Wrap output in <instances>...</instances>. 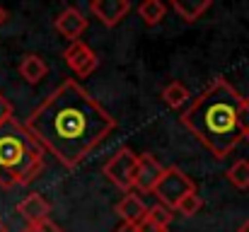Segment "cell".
Segmentation results:
<instances>
[{
  "instance_id": "6da1fadb",
  "label": "cell",
  "mask_w": 249,
  "mask_h": 232,
  "mask_svg": "<svg viewBox=\"0 0 249 232\" xmlns=\"http://www.w3.org/2000/svg\"><path fill=\"white\" fill-rule=\"evenodd\" d=\"M27 133L66 167H78L116 128V119L75 80H63L27 119Z\"/></svg>"
},
{
  "instance_id": "7a4b0ae2",
  "label": "cell",
  "mask_w": 249,
  "mask_h": 232,
  "mask_svg": "<svg viewBox=\"0 0 249 232\" xmlns=\"http://www.w3.org/2000/svg\"><path fill=\"white\" fill-rule=\"evenodd\" d=\"M242 111L245 97L232 82L215 77L181 114V126L215 160H225L245 138Z\"/></svg>"
},
{
  "instance_id": "3957f363",
  "label": "cell",
  "mask_w": 249,
  "mask_h": 232,
  "mask_svg": "<svg viewBox=\"0 0 249 232\" xmlns=\"http://www.w3.org/2000/svg\"><path fill=\"white\" fill-rule=\"evenodd\" d=\"M44 169V148L22 124L10 119L0 126V186H24Z\"/></svg>"
},
{
  "instance_id": "277c9868",
  "label": "cell",
  "mask_w": 249,
  "mask_h": 232,
  "mask_svg": "<svg viewBox=\"0 0 249 232\" xmlns=\"http://www.w3.org/2000/svg\"><path fill=\"white\" fill-rule=\"evenodd\" d=\"M191 191H196V189H194V181H191L189 174H184L179 167H165V172H162L158 186L153 189V194L158 196L160 206H165L169 211H174V206H177L186 194H191Z\"/></svg>"
},
{
  "instance_id": "5b68a950",
  "label": "cell",
  "mask_w": 249,
  "mask_h": 232,
  "mask_svg": "<svg viewBox=\"0 0 249 232\" xmlns=\"http://www.w3.org/2000/svg\"><path fill=\"white\" fill-rule=\"evenodd\" d=\"M136 167H138V155L131 148H119L104 164V174L116 189L128 194L136 181Z\"/></svg>"
},
{
  "instance_id": "8992f818",
  "label": "cell",
  "mask_w": 249,
  "mask_h": 232,
  "mask_svg": "<svg viewBox=\"0 0 249 232\" xmlns=\"http://www.w3.org/2000/svg\"><path fill=\"white\" fill-rule=\"evenodd\" d=\"M63 61H66V66H68L78 77H89L94 71H97V66H99L97 54H94L85 41H73V44H68V49L63 51Z\"/></svg>"
},
{
  "instance_id": "52a82bcc",
  "label": "cell",
  "mask_w": 249,
  "mask_h": 232,
  "mask_svg": "<svg viewBox=\"0 0 249 232\" xmlns=\"http://www.w3.org/2000/svg\"><path fill=\"white\" fill-rule=\"evenodd\" d=\"M162 172H165V167L153 155H138V167H136V181H133V186H138L143 194H153V189L158 186Z\"/></svg>"
},
{
  "instance_id": "ba28073f",
  "label": "cell",
  "mask_w": 249,
  "mask_h": 232,
  "mask_svg": "<svg viewBox=\"0 0 249 232\" xmlns=\"http://www.w3.org/2000/svg\"><path fill=\"white\" fill-rule=\"evenodd\" d=\"M89 10L104 27H116L126 15H131V2L128 0H94Z\"/></svg>"
},
{
  "instance_id": "9c48e42d",
  "label": "cell",
  "mask_w": 249,
  "mask_h": 232,
  "mask_svg": "<svg viewBox=\"0 0 249 232\" xmlns=\"http://www.w3.org/2000/svg\"><path fill=\"white\" fill-rule=\"evenodd\" d=\"M17 213L27 220V225H44L51 218V203L41 194H29L17 203Z\"/></svg>"
},
{
  "instance_id": "30bf717a",
  "label": "cell",
  "mask_w": 249,
  "mask_h": 232,
  "mask_svg": "<svg viewBox=\"0 0 249 232\" xmlns=\"http://www.w3.org/2000/svg\"><path fill=\"white\" fill-rule=\"evenodd\" d=\"M53 24H56V32L63 39H68L71 44L73 41H80V34L87 29V19H85V15L78 7H66L63 12H58V17H56Z\"/></svg>"
},
{
  "instance_id": "8fae6325",
  "label": "cell",
  "mask_w": 249,
  "mask_h": 232,
  "mask_svg": "<svg viewBox=\"0 0 249 232\" xmlns=\"http://www.w3.org/2000/svg\"><path fill=\"white\" fill-rule=\"evenodd\" d=\"M116 213H119V218L124 220V225H138L143 218H145V213H148V206L143 203V198L138 196V194H126L119 203H116Z\"/></svg>"
},
{
  "instance_id": "7c38bea8",
  "label": "cell",
  "mask_w": 249,
  "mask_h": 232,
  "mask_svg": "<svg viewBox=\"0 0 249 232\" xmlns=\"http://www.w3.org/2000/svg\"><path fill=\"white\" fill-rule=\"evenodd\" d=\"M46 73H49V66H46V61L39 54H27L22 58V63H19V75L24 77L29 85L41 82L46 77Z\"/></svg>"
},
{
  "instance_id": "4fadbf2b",
  "label": "cell",
  "mask_w": 249,
  "mask_h": 232,
  "mask_svg": "<svg viewBox=\"0 0 249 232\" xmlns=\"http://www.w3.org/2000/svg\"><path fill=\"white\" fill-rule=\"evenodd\" d=\"M211 0H196V2H184V0H174L172 2V7H174V12L184 19V22H196V19H201V15L203 12H208L211 10Z\"/></svg>"
},
{
  "instance_id": "5bb4252c",
  "label": "cell",
  "mask_w": 249,
  "mask_h": 232,
  "mask_svg": "<svg viewBox=\"0 0 249 232\" xmlns=\"http://www.w3.org/2000/svg\"><path fill=\"white\" fill-rule=\"evenodd\" d=\"M138 15H141V19H143L148 27H155V24H160V22L165 19L167 5L162 0H145V2L138 5Z\"/></svg>"
},
{
  "instance_id": "9a60e30c",
  "label": "cell",
  "mask_w": 249,
  "mask_h": 232,
  "mask_svg": "<svg viewBox=\"0 0 249 232\" xmlns=\"http://www.w3.org/2000/svg\"><path fill=\"white\" fill-rule=\"evenodd\" d=\"M189 87L186 85H181L179 80H174V82H169L165 89H162V102H165L169 109H181L186 102H189Z\"/></svg>"
},
{
  "instance_id": "2e32d148",
  "label": "cell",
  "mask_w": 249,
  "mask_h": 232,
  "mask_svg": "<svg viewBox=\"0 0 249 232\" xmlns=\"http://www.w3.org/2000/svg\"><path fill=\"white\" fill-rule=\"evenodd\" d=\"M228 179H230V184H235L237 189H249V162L247 160H237V162L228 169Z\"/></svg>"
},
{
  "instance_id": "e0dca14e",
  "label": "cell",
  "mask_w": 249,
  "mask_h": 232,
  "mask_svg": "<svg viewBox=\"0 0 249 232\" xmlns=\"http://www.w3.org/2000/svg\"><path fill=\"white\" fill-rule=\"evenodd\" d=\"M201 206H203L201 196H198L196 191H191V194H186V196L174 206V211H177V213H181V215H196V213L201 211Z\"/></svg>"
},
{
  "instance_id": "ac0fdd59",
  "label": "cell",
  "mask_w": 249,
  "mask_h": 232,
  "mask_svg": "<svg viewBox=\"0 0 249 232\" xmlns=\"http://www.w3.org/2000/svg\"><path fill=\"white\" fill-rule=\"evenodd\" d=\"M145 218H148V220H153L155 225H160V228H165V230H167L174 215H172V211H169V208H165V206H160V203H158V206L148 208Z\"/></svg>"
},
{
  "instance_id": "d6986e66",
  "label": "cell",
  "mask_w": 249,
  "mask_h": 232,
  "mask_svg": "<svg viewBox=\"0 0 249 232\" xmlns=\"http://www.w3.org/2000/svg\"><path fill=\"white\" fill-rule=\"evenodd\" d=\"M10 119H15V116H12V104L0 94V126H2V124H7Z\"/></svg>"
},
{
  "instance_id": "ffe728a7",
  "label": "cell",
  "mask_w": 249,
  "mask_h": 232,
  "mask_svg": "<svg viewBox=\"0 0 249 232\" xmlns=\"http://www.w3.org/2000/svg\"><path fill=\"white\" fill-rule=\"evenodd\" d=\"M136 230H138V232H167L165 228L155 225V223H153V220H148V218H143V220L136 225Z\"/></svg>"
},
{
  "instance_id": "44dd1931",
  "label": "cell",
  "mask_w": 249,
  "mask_h": 232,
  "mask_svg": "<svg viewBox=\"0 0 249 232\" xmlns=\"http://www.w3.org/2000/svg\"><path fill=\"white\" fill-rule=\"evenodd\" d=\"M24 232H63V230L49 220V223H44V225H27V230Z\"/></svg>"
},
{
  "instance_id": "7402d4cb",
  "label": "cell",
  "mask_w": 249,
  "mask_h": 232,
  "mask_svg": "<svg viewBox=\"0 0 249 232\" xmlns=\"http://www.w3.org/2000/svg\"><path fill=\"white\" fill-rule=\"evenodd\" d=\"M242 133L249 141V97H245V111H242Z\"/></svg>"
},
{
  "instance_id": "603a6c76",
  "label": "cell",
  "mask_w": 249,
  "mask_h": 232,
  "mask_svg": "<svg viewBox=\"0 0 249 232\" xmlns=\"http://www.w3.org/2000/svg\"><path fill=\"white\" fill-rule=\"evenodd\" d=\"M5 22H7V10H5V7L0 5V27H2Z\"/></svg>"
},
{
  "instance_id": "cb8c5ba5",
  "label": "cell",
  "mask_w": 249,
  "mask_h": 232,
  "mask_svg": "<svg viewBox=\"0 0 249 232\" xmlns=\"http://www.w3.org/2000/svg\"><path fill=\"white\" fill-rule=\"evenodd\" d=\"M116 232H138V230H136V225H121Z\"/></svg>"
},
{
  "instance_id": "d4e9b609",
  "label": "cell",
  "mask_w": 249,
  "mask_h": 232,
  "mask_svg": "<svg viewBox=\"0 0 249 232\" xmlns=\"http://www.w3.org/2000/svg\"><path fill=\"white\" fill-rule=\"evenodd\" d=\"M237 232H249V218L242 223V225H240V230H237Z\"/></svg>"
},
{
  "instance_id": "484cf974",
  "label": "cell",
  "mask_w": 249,
  "mask_h": 232,
  "mask_svg": "<svg viewBox=\"0 0 249 232\" xmlns=\"http://www.w3.org/2000/svg\"><path fill=\"white\" fill-rule=\"evenodd\" d=\"M0 232H7V228H5V225H2V223H0Z\"/></svg>"
}]
</instances>
